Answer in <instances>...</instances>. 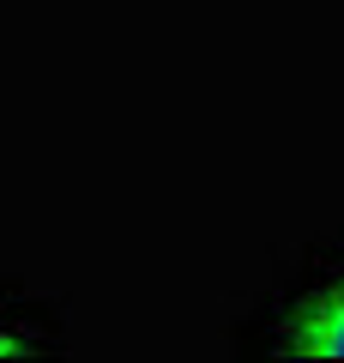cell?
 I'll return each mask as SVG.
<instances>
[{
	"mask_svg": "<svg viewBox=\"0 0 344 363\" xmlns=\"http://www.w3.org/2000/svg\"><path fill=\"white\" fill-rule=\"evenodd\" d=\"M290 357H344V279H332L320 297H308L284 327Z\"/></svg>",
	"mask_w": 344,
	"mask_h": 363,
	"instance_id": "6da1fadb",
	"label": "cell"
},
{
	"mask_svg": "<svg viewBox=\"0 0 344 363\" xmlns=\"http://www.w3.org/2000/svg\"><path fill=\"white\" fill-rule=\"evenodd\" d=\"M0 357H25V339H13L6 327H0Z\"/></svg>",
	"mask_w": 344,
	"mask_h": 363,
	"instance_id": "7a4b0ae2",
	"label": "cell"
}]
</instances>
